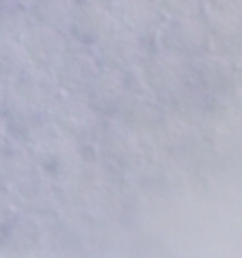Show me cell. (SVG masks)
Here are the masks:
<instances>
[{
    "label": "cell",
    "instance_id": "cell-13",
    "mask_svg": "<svg viewBox=\"0 0 242 258\" xmlns=\"http://www.w3.org/2000/svg\"><path fill=\"white\" fill-rule=\"evenodd\" d=\"M41 243V228L36 218L17 209H9L0 216V250L3 252H32Z\"/></svg>",
    "mask_w": 242,
    "mask_h": 258
},
{
    "label": "cell",
    "instance_id": "cell-10",
    "mask_svg": "<svg viewBox=\"0 0 242 258\" xmlns=\"http://www.w3.org/2000/svg\"><path fill=\"white\" fill-rule=\"evenodd\" d=\"M106 9L113 17L115 28L132 32L145 41L153 36L164 22V15L155 0H115Z\"/></svg>",
    "mask_w": 242,
    "mask_h": 258
},
{
    "label": "cell",
    "instance_id": "cell-14",
    "mask_svg": "<svg viewBox=\"0 0 242 258\" xmlns=\"http://www.w3.org/2000/svg\"><path fill=\"white\" fill-rule=\"evenodd\" d=\"M9 90L20 100H24V103L32 105V107H39V109H47L51 105V100L58 96V92H60L51 73L36 69L32 64H26V67L9 81Z\"/></svg>",
    "mask_w": 242,
    "mask_h": 258
},
{
    "label": "cell",
    "instance_id": "cell-4",
    "mask_svg": "<svg viewBox=\"0 0 242 258\" xmlns=\"http://www.w3.org/2000/svg\"><path fill=\"white\" fill-rule=\"evenodd\" d=\"M0 119H3V124L7 128L9 139H13L26 147L36 145L45 135H49L53 131L45 109L24 103L11 90H7L3 103H0Z\"/></svg>",
    "mask_w": 242,
    "mask_h": 258
},
{
    "label": "cell",
    "instance_id": "cell-19",
    "mask_svg": "<svg viewBox=\"0 0 242 258\" xmlns=\"http://www.w3.org/2000/svg\"><path fill=\"white\" fill-rule=\"evenodd\" d=\"M30 26L26 5L17 0H0V39L20 41L24 30Z\"/></svg>",
    "mask_w": 242,
    "mask_h": 258
},
{
    "label": "cell",
    "instance_id": "cell-5",
    "mask_svg": "<svg viewBox=\"0 0 242 258\" xmlns=\"http://www.w3.org/2000/svg\"><path fill=\"white\" fill-rule=\"evenodd\" d=\"M91 51H94L100 71L124 75V73L141 67V62L147 56V41L132 32L113 28Z\"/></svg>",
    "mask_w": 242,
    "mask_h": 258
},
{
    "label": "cell",
    "instance_id": "cell-27",
    "mask_svg": "<svg viewBox=\"0 0 242 258\" xmlns=\"http://www.w3.org/2000/svg\"><path fill=\"white\" fill-rule=\"evenodd\" d=\"M96 3H100V5H104V7H108V5H113L115 0H96Z\"/></svg>",
    "mask_w": 242,
    "mask_h": 258
},
{
    "label": "cell",
    "instance_id": "cell-6",
    "mask_svg": "<svg viewBox=\"0 0 242 258\" xmlns=\"http://www.w3.org/2000/svg\"><path fill=\"white\" fill-rule=\"evenodd\" d=\"M98 73H100V67L94 58V51L68 41L66 51H64V56L60 58L58 67L53 69L51 75L55 79V84H58L60 92L83 98L87 88L98 77Z\"/></svg>",
    "mask_w": 242,
    "mask_h": 258
},
{
    "label": "cell",
    "instance_id": "cell-25",
    "mask_svg": "<svg viewBox=\"0 0 242 258\" xmlns=\"http://www.w3.org/2000/svg\"><path fill=\"white\" fill-rule=\"evenodd\" d=\"M7 139H9V135H7V128H5V124H3V119H0V145H3Z\"/></svg>",
    "mask_w": 242,
    "mask_h": 258
},
{
    "label": "cell",
    "instance_id": "cell-28",
    "mask_svg": "<svg viewBox=\"0 0 242 258\" xmlns=\"http://www.w3.org/2000/svg\"><path fill=\"white\" fill-rule=\"evenodd\" d=\"M17 3H24V5H26V3H28V0H17Z\"/></svg>",
    "mask_w": 242,
    "mask_h": 258
},
{
    "label": "cell",
    "instance_id": "cell-16",
    "mask_svg": "<svg viewBox=\"0 0 242 258\" xmlns=\"http://www.w3.org/2000/svg\"><path fill=\"white\" fill-rule=\"evenodd\" d=\"M187 69L193 71V75L198 77V81L204 88L212 92H225L231 88V81H234L231 67L219 53L204 51L200 56L187 60Z\"/></svg>",
    "mask_w": 242,
    "mask_h": 258
},
{
    "label": "cell",
    "instance_id": "cell-11",
    "mask_svg": "<svg viewBox=\"0 0 242 258\" xmlns=\"http://www.w3.org/2000/svg\"><path fill=\"white\" fill-rule=\"evenodd\" d=\"M53 186L55 183L45 179L39 171L32 169L24 179H20L9 188L11 207L22 211L26 216H32V218L49 216L53 211V205H55Z\"/></svg>",
    "mask_w": 242,
    "mask_h": 258
},
{
    "label": "cell",
    "instance_id": "cell-20",
    "mask_svg": "<svg viewBox=\"0 0 242 258\" xmlns=\"http://www.w3.org/2000/svg\"><path fill=\"white\" fill-rule=\"evenodd\" d=\"M153 94H147V96H128L126 98V105L121 109V115H119V122L132 128V126H151L155 122V115H157V109L153 107Z\"/></svg>",
    "mask_w": 242,
    "mask_h": 258
},
{
    "label": "cell",
    "instance_id": "cell-22",
    "mask_svg": "<svg viewBox=\"0 0 242 258\" xmlns=\"http://www.w3.org/2000/svg\"><path fill=\"white\" fill-rule=\"evenodd\" d=\"M164 17H200L204 0H155Z\"/></svg>",
    "mask_w": 242,
    "mask_h": 258
},
{
    "label": "cell",
    "instance_id": "cell-18",
    "mask_svg": "<svg viewBox=\"0 0 242 258\" xmlns=\"http://www.w3.org/2000/svg\"><path fill=\"white\" fill-rule=\"evenodd\" d=\"M32 167L30 150L26 145L17 143L13 139H7L0 145V183L5 188H11L13 183L24 179Z\"/></svg>",
    "mask_w": 242,
    "mask_h": 258
},
{
    "label": "cell",
    "instance_id": "cell-29",
    "mask_svg": "<svg viewBox=\"0 0 242 258\" xmlns=\"http://www.w3.org/2000/svg\"><path fill=\"white\" fill-rule=\"evenodd\" d=\"M74 3H77V0H74Z\"/></svg>",
    "mask_w": 242,
    "mask_h": 258
},
{
    "label": "cell",
    "instance_id": "cell-1",
    "mask_svg": "<svg viewBox=\"0 0 242 258\" xmlns=\"http://www.w3.org/2000/svg\"><path fill=\"white\" fill-rule=\"evenodd\" d=\"M28 150H30L32 167L51 183H68L74 175H79L81 154L77 145L62 137L55 128Z\"/></svg>",
    "mask_w": 242,
    "mask_h": 258
},
{
    "label": "cell",
    "instance_id": "cell-8",
    "mask_svg": "<svg viewBox=\"0 0 242 258\" xmlns=\"http://www.w3.org/2000/svg\"><path fill=\"white\" fill-rule=\"evenodd\" d=\"M141 73L153 96H172L176 90H181L185 81L187 62L168 51L153 49L147 51L145 60L141 62Z\"/></svg>",
    "mask_w": 242,
    "mask_h": 258
},
{
    "label": "cell",
    "instance_id": "cell-23",
    "mask_svg": "<svg viewBox=\"0 0 242 258\" xmlns=\"http://www.w3.org/2000/svg\"><path fill=\"white\" fill-rule=\"evenodd\" d=\"M242 0H204V9H210V11H219V13H231L238 15Z\"/></svg>",
    "mask_w": 242,
    "mask_h": 258
},
{
    "label": "cell",
    "instance_id": "cell-15",
    "mask_svg": "<svg viewBox=\"0 0 242 258\" xmlns=\"http://www.w3.org/2000/svg\"><path fill=\"white\" fill-rule=\"evenodd\" d=\"M98 150L117 167H130L138 158V145L132 131L119 119H106L104 126H98L96 135Z\"/></svg>",
    "mask_w": 242,
    "mask_h": 258
},
{
    "label": "cell",
    "instance_id": "cell-9",
    "mask_svg": "<svg viewBox=\"0 0 242 258\" xmlns=\"http://www.w3.org/2000/svg\"><path fill=\"white\" fill-rule=\"evenodd\" d=\"M20 45L24 49L28 64H32V67L41 71L53 73V69L58 67L60 58L68 47V39L64 32L30 24L20 36Z\"/></svg>",
    "mask_w": 242,
    "mask_h": 258
},
{
    "label": "cell",
    "instance_id": "cell-17",
    "mask_svg": "<svg viewBox=\"0 0 242 258\" xmlns=\"http://www.w3.org/2000/svg\"><path fill=\"white\" fill-rule=\"evenodd\" d=\"M74 0H28L26 11L30 24L45 26V28L58 30L66 34L70 17H72Z\"/></svg>",
    "mask_w": 242,
    "mask_h": 258
},
{
    "label": "cell",
    "instance_id": "cell-21",
    "mask_svg": "<svg viewBox=\"0 0 242 258\" xmlns=\"http://www.w3.org/2000/svg\"><path fill=\"white\" fill-rule=\"evenodd\" d=\"M28 64L20 41L15 39H0V81L9 84L17 73Z\"/></svg>",
    "mask_w": 242,
    "mask_h": 258
},
{
    "label": "cell",
    "instance_id": "cell-2",
    "mask_svg": "<svg viewBox=\"0 0 242 258\" xmlns=\"http://www.w3.org/2000/svg\"><path fill=\"white\" fill-rule=\"evenodd\" d=\"M157 49L168 51L181 60H191L208 51V30L200 17H164L160 28L155 30Z\"/></svg>",
    "mask_w": 242,
    "mask_h": 258
},
{
    "label": "cell",
    "instance_id": "cell-7",
    "mask_svg": "<svg viewBox=\"0 0 242 258\" xmlns=\"http://www.w3.org/2000/svg\"><path fill=\"white\" fill-rule=\"evenodd\" d=\"M113 28V17L104 5L96 3V0H77L66 30V39L87 49H94Z\"/></svg>",
    "mask_w": 242,
    "mask_h": 258
},
{
    "label": "cell",
    "instance_id": "cell-12",
    "mask_svg": "<svg viewBox=\"0 0 242 258\" xmlns=\"http://www.w3.org/2000/svg\"><path fill=\"white\" fill-rule=\"evenodd\" d=\"M128 92L124 88V81L115 73L100 71L98 77L94 79V84L87 88V92L83 94V103H85L91 113L98 119H119L121 109L126 105Z\"/></svg>",
    "mask_w": 242,
    "mask_h": 258
},
{
    "label": "cell",
    "instance_id": "cell-3",
    "mask_svg": "<svg viewBox=\"0 0 242 258\" xmlns=\"http://www.w3.org/2000/svg\"><path fill=\"white\" fill-rule=\"evenodd\" d=\"M45 111H47L49 122L55 131L77 147L85 143H96L100 119L91 113V109L83 103V98L58 92V96L51 100V105Z\"/></svg>",
    "mask_w": 242,
    "mask_h": 258
},
{
    "label": "cell",
    "instance_id": "cell-26",
    "mask_svg": "<svg viewBox=\"0 0 242 258\" xmlns=\"http://www.w3.org/2000/svg\"><path fill=\"white\" fill-rule=\"evenodd\" d=\"M7 90H9V84L0 81V103H3V98H5V94H7Z\"/></svg>",
    "mask_w": 242,
    "mask_h": 258
},
{
    "label": "cell",
    "instance_id": "cell-24",
    "mask_svg": "<svg viewBox=\"0 0 242 258\" xmlns=\"http://www.w3.org/2000/svg\"><path fill=\"white\" fill-rule=\"evenodd\" d=\"M11 209V201H9V188H5L3 183H0V216L5 214V211Z\"/></svg>",
    "mask_w": 242,
    "mask_h": 258
}]
</instances>
